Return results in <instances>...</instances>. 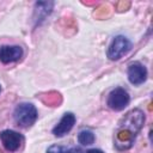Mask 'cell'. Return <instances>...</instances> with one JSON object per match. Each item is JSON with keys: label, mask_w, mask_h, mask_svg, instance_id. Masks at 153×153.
<instances>
[{"label": "cell", "mask_w": 153, "mask_h": 153, "mask_svg": "<svg viewBox=\"0 0 153 153\" xmlns=\"http://www.w3.org/2000/svg\"><path fill=\"white\" fill-rule=\"evenodd\" d=\"M74 123H75V116L72 112H66L62 116V118L60 120V122L54 127L53 134L55 136H59V137L63 136V135H66L73 128Z\"/></svg>", "instance_id": "ba28073f"}, {"label": "cell", "mask_w": 153, "mask_h": 153, "mask_svg": "<svg viewBox=\"0 0 153 153\" xmlns=\"http://www.w3.org/2000/svg\"><path fill=\"white\" fill-rule=\"evenodd\" d=\"M23 56V49L19 45H2L0 48V61L11 63L18 61Z\"/></svg>", "instance_id": "52a82bcc"}, {"label": "cell", "mask_w": 153, "mask_h": 153, "mask_svg": "<svg viewBox=\"0 0 153 153\" xmlns=\"http://www.w3.org/2000/svg\"><path fill=\"white\" fill-rule=\"evenodd\" d=\"M78 141L85 146L92 145L94 142V134L91 130H81L78 135Z\"/></svg>", "instance_id": "9c48e42d"}, {"label": "cell", "mask_w": 153, "mask_h": 153, "mask_svg": "<svg viewBox=\"0 0 153 153\" xmlns=\"http://www.w3.org/2000/svg\"><path fill=\"white\" fill-rule=\"evenodd\" d=\"M0 141L7 152H16L23 143V136L14 130H4L0 133Z\"/></svg>", "instance_id": "5b68a950"}, {"label": "cell", "mask_w": 153, "mask_h": 153, "mask_svg": "<svg viewBox=\"0 0 153 153\" xmlns=\"http://www.w3.org/2000/svg\"><path fill=\"white\" fill-rule=\"evenodd\" d=\"M129 100L130 98L128 92L122 87H117L109 93L108 106L115 111H121L129 104Z\"/></svg>", "instance_id": "277c9868"}, {"label": "cell", "mask_w": 153, "mask_h": 153, "mask_svg": "<svg viewBox=\"0 0 153 153\" xmlns=\"http://www.w3.org/2000/svg\"><path fill=\"white\" fill-rule=\"evenodd\" d=\"M13 116L18 126L23 128H27V127H31L36 122L38 114H37L35 105L30 103H22L17 105Z\"/></svg>", "instance_id": "7a4b0ae2"}, {"label": "cell", "mask_w": 153, "mask_h": 153, "mask_svg": "<svg viewBox=\"0 0 153 153\" xmlns=\"http://www.w3.org/2000/svg\"><path fill=\"white\" fill-rule=\"evenodd\" d=\"M47 153H69V151L67 147H63L60 145H51L47 149Z\"/></svg>", "instance_id": "30bf717a"}, {"label": "cell", "mask_w": 153, "mask_h": 153, "mask_svg": "<svg viewBox=\"0 0 153 153\" xmlns=\"http://www.w3.org/2000/svg\"><path fill=\"white\" fill-rule=\"evenodd\" d=\"M145 122V115L140 109L129 111L120 122L116 133V147L118 149H128L134 143L136 134L140 131Z\"/></svg>", "instance_id": "6da1fadb"}, {"label": "cell", "mask_w": 153, "mask_h": 153, "mask_svg": "<svg viewBox=\"0 0 153 153\" xmlns=\"http://www.w3.org/2000/svg\"><path fill=\"white\" fill-rule=\"evenodd\" d=\"M86 153H104V152L100 149H97V148H92V149H88Z\"/></svg>", "instance_id": "8fae6325"}, {"label": "cell", "mask_w": 153, "mask_h": 153, "mask_svg": "<svg viewBox=\"0 0 153 153\" xmlns=\"http://www.w3.org/2000/svg\"><path fill=\"white\" fill-rule=\"evenodd\" d=\"M131 48L130 41L124 36H116L108 49V57L110 60H118L126 55Z\"/></svg>", "instance_id": "3957f363"}, {"label": "cell", "mask_w": 153, "mask_h": 153, "mask_svg": "<svg viewBox=\"0 0 153 153\" xmlns=\"http://www.w3.org/2000/svg\"><path fill=\"white\" fill-rule=\"evenodd\" d=\"M128 79L134 85H140L147 79V69L140 62H134L128 67Z\"/></svg>", "instance_id": "8992f818"}]
</instances>
